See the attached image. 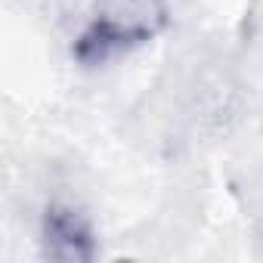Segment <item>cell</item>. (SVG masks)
Segmentation results:
<instances>
[{"label": "cell", "mask_w": 263, "mask_h": 263, "mask_svg": "<svg viewBox=\"0 0 263 263\" xmlns=\"http://www.w3.org/2000/svg\"><path fill=\"white\" fill-rule=\"evenodd\" d=\"M41 254L59 263H90L99 254V238L90 217L65 201H50L41 217Z\"/></svg>", "instance_id": "cell-2"}, {"label": "cell", "mask_w": 263, "mask_h": 263, "mask_svg": "<svg viewBox=\"0 0 263 263\" xmlns=\"http://www.w3.org/2000/svg\"><path fill=\"white\" fill-rule=\"evenodd\" d=\"M167 25L164 0H99L87 28L78 34L71 56L81 65H102L121 53H130Z\"/></svg>", "instance_id": "cell-1"}, {"label": "cell", "mask_w": 263, "mask_h": 263, "mask_svg": "<svg viewBox=\"0 0 263 263\" xmlns=\"http://www.w3.org/2000/svg\"><path fill=\"white\" fill-rule=\"evenodd\" d=\"M257 245H260V257H263V229H260V235H257Z\"/></svg>", "instance_id": "cell-3"}]
</instances>
